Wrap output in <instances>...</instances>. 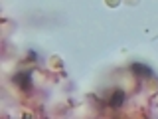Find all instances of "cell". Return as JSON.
I'll list each match as a JSON object with an SVG mask.
<instances>
[{
	"mask_svg": "<svg viewBox=\"0 0 158 119\" xmlns=\"http://www.w3.org/2000/svg\"><path fill=\"white\" fill-rule=\"evenodd\" d=\"M132 72L138 73V76H146V77H150V76H152L150 69H148L146 66H140V64H135V66H132Z\"/></svg>",
	"mask_w": 158,
	"mask_h": 119,
	"instance_id": "1",
	"label": "cell"
},
{
	"mask_svg": "<svg viewBox=\"0 0 158 119\" xmlns=\"http://www.w3.org/2000/svg\"><path fill=\"white\" fill-rule=\"evenodd\" d=\"M123 99H125V93H123V91H117L115 95L111 97V105L113 107H121L123 105Z\"/></svg>",
	"mask_w": 158,
	"mask_h": 119,
	"instance_id": "2",
	"label": "cell"
}]
</instances>
